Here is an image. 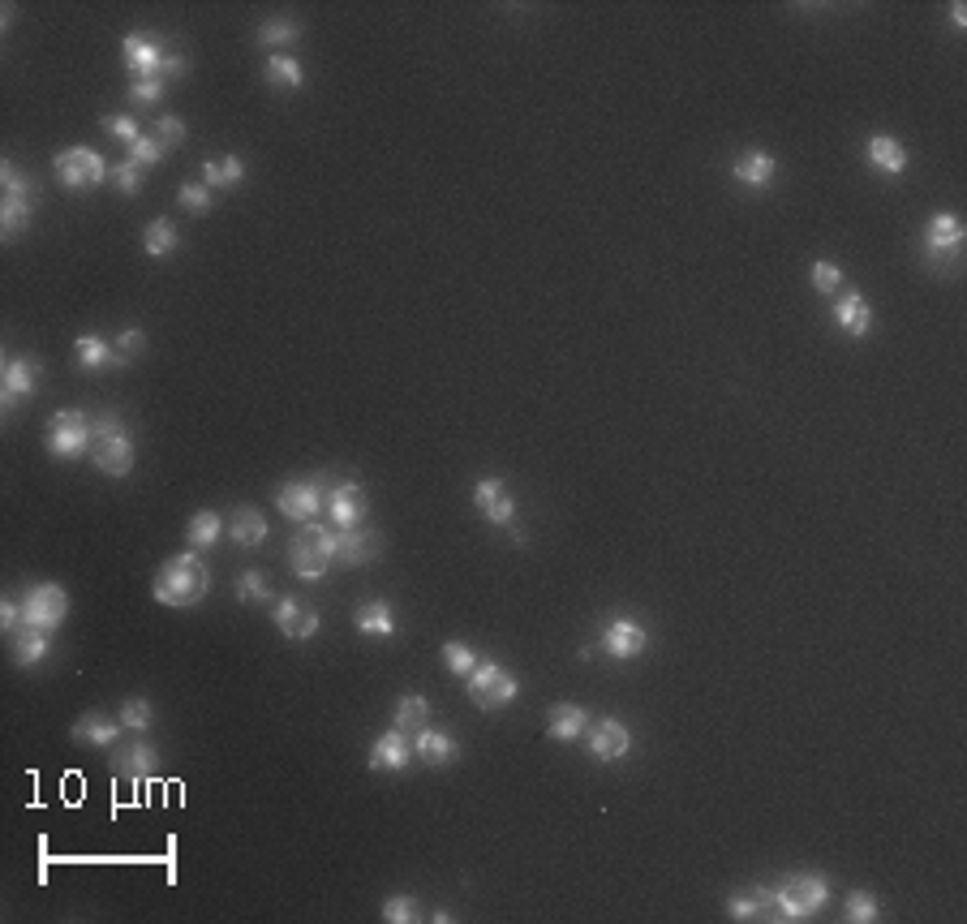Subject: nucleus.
Listing matches in <instances>:
<instances>
[{"label": "nucleus", "mask_w": 967, "mask_h": 924, "mask_svg": "<svg viewBox=\"0 0 967 924\" xmlns=\"http://www.w3.org/2000/svg\"><path fill=\"white\" fill-rule=\"evenodd\" d=\"M35 383H39V366L31 362V357H9L5 374H0V404H5V413L18 409V404L35 392Z\"/></svg>", "instance_id": "12"}, {"label": "nucleus", "mask_w": 967, "mask_h": 924, "mask_svg": "<svg viewBox=\"0 0 967 924\" xmlns=\"http://www.w3.org/2000/svg\"><path fill=\"white\" fill-rule=\"evenodd\" d=\"M950 22L963 31V26H967V5H950Z\"/></svg>", "instance_id": "55"}, {"label": "nucleus", "mask_w": 967, "mask_h": 924, "mask_svg": "<svg viewBox=\"0 0 967 924\" xmlns=\"http://www.w3.org/2000/svg\"><path fill=\"white\" fill-rule=\"evenodd\" d=\"M774 155L770 151H744L740 160H735V181L740 185H753V190H766V185L774 181Z\"/></svg>", "instance_id": "27"}, {"label": "nucleus", "mask_w": 967, "mask_h": 924, "mask_svg": "<svg viewBox=\"0 0 967 924\" xmlns=\"http://www.w3.org/2000/svg\"><path fill=\"white\" fill-rule=\"evenodd\" d=\"M465 688H469V701L482 705V710H503V705H512L516 692H521V684H516L499 662H478V671L465 680Z\"/></svg>", "instance_id": "8"}, {"label": "nucleus", "mask_w": 967, "mask_h": 924, "mask_svg": "<svg viewBox=\"0 0 967 924\" xmlns=\"http://www.w3.org/2000/svg\"><path fill=\"white\" fill-rule=\"evenodd\" d=\"M834 323H839L847 336H869L873 331V310L869 301H864V293H843L839 301H834Z\"/></svg>", "instance_id": "21"}, {"label": "nucleus", "mask_w": 967, "mask_h": 924, "mask_svg": "<svg viewBox=\"0 0 967 924\" xmlns=\"http://www.w3.org/2000/svg\"><path fill=\"white\" fill-rule=\"evenodd\" d=\"M52 649V632H39V628H18L13 632V658L18 667H39Z\"/></svg>", "instance_id": "28"}, {"label": "nucleus", "mask_w": 967, "mask_h": 924, "mask_svg": "<svg viewBox=\"0 0 967 924\" xmlns=\"http://www.w3.org/2000/svg\"><path fill=\"white\" fill-rule=\"evenodd\" d=\"M164 91H168V78L164 74H147V78H134L129 99H134V104H155V99H164Z\"/></svg>", "instance_id": "45"}, {"label": "nucleus", "mask_w": 967, "mask_h": 924, "mask_svg": "<svg viewBox=\"0 0 967 924\" xmlns=\"http://www.w3.org/2000/svg\"><path fill=\"white\" fill-rule=\"evenodd\" d=\"M0 185H5V198H31V190H35L31 177H22V172L13 168L9 160L0 164Z\"/></svg>", "instance_id": "49"}, {"label": "nucleus", "mask_w": 967, "mask_h": 924, "mask_svg": "<svg viewBox=\"0 0 967 924\" xmlns=\"http://www.w3.org/2000/svg\"><path fill=\"white\" fill-rule=\"evenodd\" d=\"M323 508L331 516L336 529H357L366 521V490L357 482H327V495H323Z\"/></svg>", "instance_id": "9"}, {"label": "nucleus", "mask_w": 967, "mask_h": 924, "mask_svg": "<svg viewBox=\"0 0 967 924\" xmlns=\"http://www.w3.org/2000/svg\"><path fill=\"white\" fill-rule=\"evenodd\" d=\"M104 129H108L112 138H121L125 147H134V142L142 138V125H138L134 117H125V112H121V117H108V121H104Z\"/></svg>", "instance_id": "51"}, {"label": "nucleus", "mask_w": 967, "mask_h": 924, "mask_svg": "<svg viewBox=\"0 0 967 924\" xmlns=\"http://www.w3.org/2000/svg\"><path fill=\"white\" fill-rule=\"evenodd\" d=\"M864 155H869V164H873L877 172H886V177H899V172L907 168V151H903V142H899V138H890V134H877V138H869V147H864Z\"/></svg>", "instance_id": "26"}, {"label": "nucleus", "mask_w": 967, "mask_h": 924, "mask_svg": "<svg viewBox=\"0 0 967 924\" xmlns=\"http://www.w3.org/2000/svg\"><path fill=\"white\" fill-rule=\"evenodd\" d=\"M383 920L387 924H413L417 920V899H409V894H392V899L383 903Z\"/></svg>", "instance_id": "47"}, {"label": "nucleus", "mask_w": 967, "mask_h": 924, "mask_svg": "<svg viewBox=\"0 0 967 924\" xmlns=\"http://www.w3.org/2000/svg\"><path fill=\"white\" fill-rule=\"evenodd\" d=\"M91 426H95V443L99 439H112V435H121V430H125L121 417H112V413L108 417H91Z\"/></svg>", "instance_id": "54"}, {"label": "nucleus", "mask_w": 967, "mask_h": 924, "mask_svg": "<svg viewBox=\"0 0 967 924\" xmlns=\"http://www.w3.org/2000/svg\"><path fill=\"white\" fill-rule=\"evenodd\" d=\"M589 753H594L598 761H619L632 753V731L619 723V718H602V723H594V731H589Z\"/></svg>", "instance_id": "15"}, {"label": "nucleus", "mask_w": 967, "mask_h": 924, "mask_svg": "<svg viewBox=\"0 0 967 924\" xmlns=\"http://www.w3.org/2000/svg\"><path fill=\"white\" fill-rule=\"evenodd\" d=\"M91 452H95V469L108 473V478H125V473L134 469V443H129L125 430L112 439H99Z\"/></svg>", "instance_id": "16"}, {"label": "nucleus", "mask_w": 967, "mask_h": 924, "mask_svg": "<svg viewBox=\"0 0 967 924\" xmlns=\"http://www.w3.org/2000/svg\"><path fill=\"white\" fill-rule=\"evenodd\" d=\"M207 585H211L207 563L198 559V551H185V555L164 559V568L155 572L151 594L160 606H194V602H202V594H207Z\"/></svg>", "instance_id": "1"}, {"label": "nucleus", "mask_w": 967, "mask_h": 924, "mask_svg": "<svg viewBox=\"0 0 967 924\" xmlns=\"http://www.w3.org/2000/svg\"><path fill=\"white\" fill-rule=\"evenodd\" d=\"M340 542H336V559L349 563V568H362V563H370L374 555H379V533L357 525V529H336Z\"/></svg>", "instance_id": "18"}, {"label": "nucleus", "mask_w": 967, "mask_h": 924, "mask_svg": "<svg viewBox=\"0 0 967 924\" xmlns=\"http://www.w3.org/2000/svg\"><path fill=\"white\" fill-rule=\"evenodd\" d=\"M121 52H125V65H129V74H134V78H147V74H164V78L185 74V56L181 52H168L155 35H138V31L125 35Z\"/></svg>", "instance_id": "5"}, {"label": "nucleus", "mask_w": 967, "mask_h": 924, "mask_svg": "<svg viewBox=\"0 0 967 924\" xmlns=\"http://www.w3.org/2000/svg\"><path fill=\"white\" fill-rule=\"evenodd\" d=\"M52 172L65 190L86 194V190H99L112 168L104 164V155H99L95 147H65V151L52 155Z\"/></svg>", "instance_id": "4"}, {"label": "nucleus", "mask_w": 967, "mask_h": 924, "mask_svg": "<svg viewBox=\"0 0 967 924\" xmlns=\"http://www.w3.org/2000/svg\"><path fill=\"white\" fill-rule=\"evenodd\" d=\"M142 349H147V336H142L138 327H125L117 336V344H112V366H129Z\"/></svg>", "instance_id": "41"}, {"label": "nucleus", "mask_w": 967, "mask_h": 924, "mask_svg": "<svg viewBox=\"0 0 967 924\" xmlns=\"http://www.w3.org/2000/svg\"><path fill=\"white\" fill-rule=\"evenodd\" d=\"M95 447V426L82 409H61L48 422V452L61 460H78Z\"/></svg>", "instance_id": "6"}, {"label": "nucleus", "mask_w": 967, "mask_h": 924, "mask_svg": "<svg viewBox=\"0 0 967 924\" xmlns=\"http://www.w3.org/2000/svg\"><path fill=\"white\" fill-rule=\"evenodd\" d=\"M336 542H340L336 529H323L319 521L301 525V533H293V542H288V568H293V576L319 581L331 563H336Z\"/></svg>", "instance_id": "3"}, {"label": "nucleus", "mask_w": 967, "mask_h": 924, "mask_svg": "<svg viewBox=\"0 0 967 924\" xmlns=\"http://www.w3.org/2000/svg\"><path fill=\"white\" fill-rule=\"evenodd\" d=\"M473 508H478L490 525H512L516 521V499L499 478H482L473 486Z\"/></svg>", "instance_id": "11"}, {"label": "nucleus", "mask_w": 967, "mask_h": 924, "mask_svg": "<svg viewBox=\"0 0 967 924\" xmlns=\"http://www.w3.org/2000/svg\"><path fill=\"white\" fill-rule=\"evenodd\" d=\"M228 533V525L220 521L215 512H194L190 516V529H185V538H190L194 551H202V546H215Z\"/></svg>", "instance_id": "35"}, {"label": "nucleus", "mask_w": 967, "mask_h": 924, "mask_svg": "<svg viewBox=\"0 0 967 924\" xmlns=\"http://www.w3.org/2000/svg\"><path fill=\"white\" fill-rule=\"evenodd\" d=\"M830 899V882L821 873H796L787 882L770 886V912L778 920H808Z\"/></svg>", "instance_id": "2"}, {"label": "nucleus", "mask_w": 967, "mask_h": 924, "mask_svg": "<svg viewBox=\"0 0 967 924\" xmlns=\"http://www.w3.org/2000/svg\"><path fill=\"white\" fill-rule=\"evenodd\" d=\"M456 753H460L456 740L439 727H422L413 735V757L426 761V765H447V761H456Z\"/></svg>", "instance_id": "22"}, {"label": "nucleus", "mask_w": 967, "mask_h": 924, "mask_svg": "<svg viewBox=\"0 0 967 924\" xmlns=\"http://www.w3.org/2000/svg\"><path fill=\"white\" fill-rule=\"evenodd\" d=\"M74 362H78L82 370H104V366H112V344L86 331V336L74 340Z\"/></svg>", "instance_id": "34"}, {"label": "nucleus", "mask_w": 967, "mask_h": 924, "mask_svg": "<svg viewBox=\"0 0 967 924\" xmlns=\"http://www.w3.org/2000/svg\"><path fill=\"white\" fill-rule=\"evenodd\" d=\"M413 761V735H404L400 727L383 731L379 740L370 744V770H404V765Z\"/></svg>", "instance_id": "14"}, {"label": "nucleus", "mask_w": 967, "mask_h": 924, "mask_svg": "<svg viewBox=\"0 0 967 924\" xmlns=\"http://www.w3.org/2000/svg\"><path fill=\"white\" fill-rule=\"evenodd\" d=\"M151 701L147 697H125L121 701V718H117V723L125 727V731H134V735H142V731H147L151 727Z\"/></svg>", "instance_id": "39"}, {"label": "nucleus", "mask_w": 967, "mask_h": 924, "mask_svg": "<svg viewBox=\"0 0 967 924\" xmlns=\"http://www.w3.org/2000/svg\"><path fill=\"white\" fill-rule=\"evenodd\" d=\"M276 624H280V632H284L288 641H310L314 632H319V615L306 611V606H301L297 598H280Z\"/></svg>", "instance_id": "20"}, {"label": "nucleus", "mask_w": 967, "mask_h": 924, "mask_svg": "<svg viewBox=\"0 0 967 924\" xmlns=\"http://www.w3.org/2000/svg\"><path fill=\"white\" fill-rule=\"evenodd\" d=\"M645 645H649V637H645V628L637 624V619H611V624L602 628V649L619 662L645 654Z\"/></svg>", "instance_id": "13"}, {"label": "nucleus", "mask_w": 967, "mask_h": 924, "mask_svg": "<svg viewBox=\"0 0 967 924\" xmlns=\"http://www.w3.org/2000/svg\"><path fill=\"white\" fill-rule=\"evenodd\" d=\"M69 615V594L61 585L43 581V585H31L22 594V628H39V632H56L65 624Z\"/></svg>", "instance_id": "7"}, {"label": "nucleus", "mask_w": 967, "mask_h": 924, "mask_svg": "<svg viewBox=\"0 0 967 924\" xmlns=\"http://www.w3.org/2000/svg\"><path fill=\"white\" fill-rule=\"evenodd\" d=\"M959 245H963L959 215L955 211H937L929 220V228H925V250L937 254V258H950V254H959Z\"/></svg>", "instance_id": "17"}, {"label": "nucleus", "mask_w": 967, "mask_h": 924, "mask_svg": "<svg viewBox=\"0 0 967 924\" xmlns=\"http://www.w3.org/2000/svg\"><path fill=\"white\" fill-rule=\"evenodd\" d=\"M589 731V714L581 710V705H555L551 710V723H546V735L551 740H559V744H576L581 735Z\"/></svg>", "instance_id": "24"}, {"label": "nucleus", "mask_w": 967, "mask_h": 924, "mask_svg": "<svg viewBox=\"0 0 967 924\" xmlns=\"http://www.w3.org/2000/svg\"><path fill=\"white\" fill-rule=\"evenodd\" d=\"M177 202H181V207L185 211H194V215H207L211 211V190H207V185H181V190H177Z\"/></svg>", "instance_id": "48"}, {"label": "nucleus", "mask_w": 967, "mask_h": 924, "mask_svg": "<svg viewBox=\"0 0 967 924\" xmlns=\"http://www.w3.org/2000/svg\"><path fill=\"white\" fill-rule=\"evenodd\" d=\"M35 215V198H5L0 202V228H5V237H22L26 224H31Z\"/></svg>", "instance_id": "36"}, {"label": "nucleus", "mask_w": 967, "mask_h": 924, "mask_svg": "<svg viewBox=\"0 0 967 924\" xmlns=\"http://www.w3.org/2000/svg\"><path fill=\"white\" fill-rule=\"evenodd\" d=\"M108 181L117 185L121 194H138L142 190V168L134 164V160H121V164H112V172H108Z\"/></svg>", "instance_id": "46"}, {"label": "nucleus", "mask_w": 967, "mask_h": 924, "mask_svg": "<svg viewBox=\"0 0 967 924\" xmlns=\"http://www.w3.org/2000/svg\"><path fill=\"white\" fill-rule=\"evenodd\" d=\"M267 533H271V525L258 508H237L233 516H228V538H233L237 546H263Z\"/></svg>", "instance_id": "25"}, {"label": "nucleus", "mask_w": 967, "mask_h": 924, "mask_svg": "<svg viewBox=\"0 0 967 924\" xmlns=\"http://www.w3.org/2000/svg\"><path fill=\"white\" fill-rule=\"evenodd\" d=\"M761 912H770V886H761L757 894H735V899H727L731 920H757Z\"/></svg>", "instance_id": "37"}, {"label": "nucleus", "mask_w": 967, "mask_h": 924, "mask_svg": "<svg viewBox=\"0 0 967 924\" xmlns=\"http://www.w3.org/2000/svg\"><path fill=\"white\" fill-rule=\"evenodd\" d=\"M155 138H160L164 147H181V142H185V121L181 117H160V121H155Z\"/></svg>", "instance_id": "52"}, {"label": "nucleus", "mask_w": 967, "mask_h": 924, "mask_svg": "<svg viewBox=\"0 0 967 924\" xmlns=\"http://www.w3.org/2000/svg\"><path fill=\"white\" fill-rule=\"evenodd\" d=\"M323 495H327V482L323 478H314V482H288V486H280L276 503H280V512L288 516V521L310 525V521H319V512H323Z\"/></svg>", "instance_id": "10"}, {"label": "nucleus", "mask_w": 967, "mask_h": 924, "mask_svg": "<svg viewBox=\"0 0 967 924\" xmlns=\"http://www.w3.org/2000/svg\"><path fill=\"white\" fill-rule=\"evenodd\" d=\"M245 181V164L237 155H220V160H207L202 164V185L207 190H233V185Z\"/></svg>", "instance_id": "29"}, {"label": "nucleus", "mask_w": 967, "mask_h": 924, "mask_svg": "<svg viewBox=\"0 0 967 924\" xmlns=\"http://www.w3.org/2000/svg\"><path fill=\"white\" fill-rule=\"evenodd\" d=\"M164 142L160 138H155V134H142L138 142H134V147H129V160H134L138 168H155V164H160L164 160Z\"/></svg>", "instance_id": "44"}, {"label": "nucleus", "mask_w": 967, "mask_h": 924, "mask_svg": "<svg viewBox=\"0 0 967 924\" xmlns=\"http://www.w3.org/2000/svg\"><path fill=\"white\" fill-rule=\"evenodd\" d=\"M851 924H873L877 916H882V907H877V899L873 894H864V890H851L847 894V912H843Z\"/></svg>", "instance_id": "42"}, {"label": "nucleus", "mask_w": 967, "mask_h": 924, "mask_svg": "<svg viewBox=\"0 0 967 924\" xmlns=\"http://www.w3.org/2000/svg\"><path fill=\"white\" fill-rule=\"evenodd\" d=\"M112 770H117L121 778H151L155 770H160V757H155L151 744L134 740V744H125L112 753Z\"/></svg>", "instance_id": "19"}, {"label": "nucleus", "mask_w": 967, "mask_h": 924, "mask_svg": "<svg viewBox=\"0 0 967 924\" xmlns=\"http://www.w3.org/2000/svg\"><path fill=\"white\" fill-rule=\"evenodd\" d=\"M263 74H267V82L276 86V91H297L301 86V65H297V56H288V52H280V56H267V65H263Z\"/></svg>", "instance_id": "33"}, {"label": "nucleus", "mask_w": 967, "mask_h": 924, "mask_svg": "<svg viewBox=\"0 0 967 924\" xmlns=\"http://www.w3.org/2000/svg\"><path fill=\"white\" fill-rule=\"evenodd\" d=\"M142 245H147V254H151V258H164V254L177 250L181 237H177V228H172L168 220H151V224H147V237H142Z\"/></svg>", "instance_id": "38"}, {"label": "nucleus", "mask_w": 967, "mask_h": 924, "mask_svg": "<svg viewBox=\"0 0 967 924\" xmlns=\"http://www.w3.org/2000/svg\"><path fill=\"white\" fill-rule=\"evenodd\" d=\"M121 723H112L108 714H99V710H91V714H82L78 723H74V740L78 744H91V748H112L121 740Z\"/></svg>", "instance_id": "23"}, {"label": "nucleus", "mask_w": 967, "mask_h": 924, "mask_svg": "<svg viewBox=\"0 0 967 924\" xmlns=\"http://www.w3.org/2000/svg\"><path fill=\"white\" fill-rule=\"evenodd\" d=\"M813 288H817V293H826V297L839 293V288H843V271L821 258V263H813Z\"/></svg>", "instance_id": "50"}, {"label": "nucleus", "mask_w": 967, "mask_h": 924, "mask_svg": "<svg viewBox=\"0 0 967 924\" xmlns=\"http://www.w3.org/2000/svg\"><path fill=\"white\" fill-rule=\"evenodd\" d=\"M237 598H241V602H276V594H271V585H267V576H263V572H245V576H237Z\"/></svg>", "instance_id": "43"}, {"label": "nucleus", "mask_w": 967, "mask_h": 924, "mask_svg": "<svg viewBox=\"0 0 967 924\" xmlns=\"http://www.w3.org/2000/svg\"><path fill=\"white\" fill-rule=\"evenodd\" d=\"M357 628H362L366 637H392V632H396V615H392V606H387L383 598L362 602V606H357Z\"/></svg>", "instance_id": "31"}, {"label": "nucleus", "mask_w": 967, "mask_h": 924, "mask_svg": "<svg viewBox=\"0 0 967 924\" xmlns=\"http://www.w3.org/2000/svg\"><path fill=\"white\" fill-rule=\"evenodd\" d=\"M443 667L452 675H460V680H469V675L478 671V654H473L469 645H460V641H447L443 645Z\"/></svg>", "instance_id": "40"}, {"label": "nucleus", "mask_w": 967, "mask_h": 924, "mask_svg": "<svg viewBox=\"0 0 967 924\" xmlns=\"http://www.w3.org/2000/svg\"><path fill=\"white\" fill-rule=\"evenodd\" d=\"M0 628H5L9 637H13V632L22 628V602H13V598H5V602H0Z\"/></svg>", "instance_id": "53"}, {"label": "nucleus", "mask_w": 967, "mask_h": 924, "mask_svg": "<svg viewBox=\"0 0 967 924\" xmlns=\"http://www.w3.org/2000/svg\"><path fill=\"white\" fill-rule=\"evenodd\" d=\"M430 723V701L417 697V692H404V697L396 701V714H392V727H400L404 735H417Z\"/></svg>", "instance_id": "30"}, {"label": "nucleus", "mask_w": 967, "mask_h": 924, "mask_svg": "<svg viewBox=\"0 0 967 924\" xmlns=\"http://www.w3.org/2000/svg\"><path fill=\"white\" fill-rule=\"evenodd\" d=\"M297 35H301V26H297L293 18H271V22L258 26V43H263V48H267L271 56H280V52L293 48Z\"/></svg>", "instance_id": "32"}]
</instances>
